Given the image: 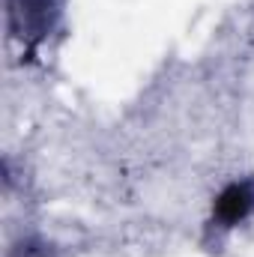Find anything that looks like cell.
<instances>
[{
    "label": "cell",
    "mask_w": 254,
    "mask_h": 257,
    "mask_svg": "<svg viewBox=\"0 0 254 257\" xmlns=\"http://www.w3.org/2000/svg\"><path fill=\"white\" fill-rule=\"evenodd\" d=\"M251 206H254L251 186H230L218 200V215L227 218V221H236V218H245Z\"/></svg>",
    "instance_id": "1"
}]
</instances>
